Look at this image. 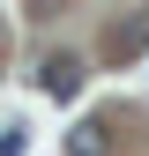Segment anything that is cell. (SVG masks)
<instances>
[{
    "mask_svg": "<svg viewBox=\"0 0 149 156\" xmlns=\"http://www.w3.org/2000/svg\"><path fill=\"white\" fill-rule=\"evenodd\" d=\"M37 89H45L52 104H67V97H82V60H74V52H52V60L37 67Z\"/></svg>",
    "mask_w": 149,
    "mask_h": 156,
    "instance_id": "6da1fadb",
    "label": "cell"
},
{
    "mask_svg": "<svg viewBox=\"0 0 149 156\" xmlns=\"http://www.w3.org/2000/svg\"><path fill=\"white\" fill-rule=\"evenodd\" d=\"M104 52H112V60H142V52H149V15L112 23V30H104Z\"/></svg>",
    "mask_w": 149,
    "mask_h": 156,
    "instance_id": "7a4b0ae2",
    "label": "cell"
},
{
    "mask_svg": "<svg viewBox=\"0 0 149 156\" xmlns=\"http://www.w3.org/2000/svg\"><path fill=\"white\" fill-rule=\"evenodd\" d=\"M67 156H112V126L104 119H82V126L67 134Z\"/></svg>",
    "mask_w": 149,
    "mask_h": 156,
    "instance_id": "3957f363",
    "label": "cell"
},
{
    "mask_svg": "<svg viewBox=\"0 0 149 156\" xmlns=\"http://www.w3.org/2000/svg\"><path fill=\"white\" fill-rule=\"evenodd\" d=\"M23 149H30V134H23V126H8V134H0V156H23Z\"/></svg>",
    "mask_w": 149,
    "mask_h": 156,
    "instance_id": "277c9868",
    "label": "cell"
}]
</instances>
